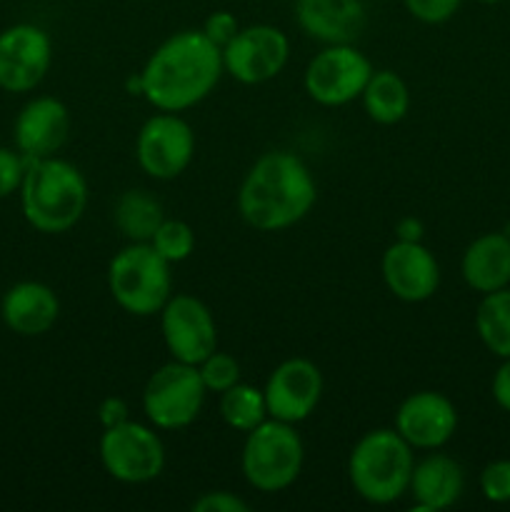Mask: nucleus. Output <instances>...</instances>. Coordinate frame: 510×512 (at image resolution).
Segmentation results:
<instances>
[{"mask_svg": "<svg viewBox=\"0 0 510 512\" xmlns=\"http://www.w3.org/2000/svg\"><path fill=\"white\" fill-rule=\"evenodd\" d=\"M223 75V50L203 30H180L153 50L145 68L143 98L153 108L180 113L208 98Z\"/></svg>", "mask_w": 510, "mask_h": 512, "instance_id": "f257e3e1", "label": "nucleus"}, {"mask_svg": "<svg viewBox=\"0 0 510 512\" xmlns=\"http://www.w3.org/2000/svg\"><path fill=\"white\" fill-rule=\"evenodd\" d=\"M318 198L313 173L298 155L270 150L260 155L238 190L245 223L263 233H278L300 223Z\"/></svg>", "mask_w": 510, "mask_h": 512, "instance_id": "f03ea898", "label": "nucleus"}, {"mask_svg": "<svg viewBox=\"0 0 510 512\" xmlns=\"http://www.w3.org/2000/svg\"><path fill=\"white\" fill-rule=\"evenodd\" d=\"M18 193L25 220L45 235L73 228L88 205V183L83 173L55 155L28 160Z\"/></svg>", "mask_w": 510, "mask_h": 512, "instance_id": "7ed1b4c3", "label": "nucleus"}, {"mask_svg": "<svg viewBox=\"0 0 510 512\" xmlns=\"http://www.w3.org/2000/svg\"><path fill=\"white\" fill-rule=\"evenodd\" d=\"M413 468V448L395 428L365 433L348 458L350 485L358 498L370 505H390L403 498L410 488Z\"/></svg>", "mask_w": 510, "mask_h": 512, "instance_id": "20e7f679", "label": "nucleus"}, {"mask_svg": "<svg viewBox=\"0 0 510 512\" xmlns=\"http://www.w3.org/2000/svg\"><path fill=\"white\" fill-rule=\"evenodd\" d=\"M108 288L125 313L150 318L173 295L170 263L150 243L125 245L108 265Z\"/></svg>", "mask_w": 510, "mask_h": 512, "instance_id": "39448f33", "label": "nucleus"}, {"mask_svg": "<svg viewBox=\"0 0 510 512\" xmlns=\"http://www.w3.org/2000/svg\"><path fill=\"white\" fill-rule=\"evenodd\" d=\"M303 460V440L293 425L268 418L245 438L240 468L250 488L260 493H280L298 480Z\"/></svg>", "mask_w": 510, "mask_h": 512, "instance_id": "423d86ee", "label": "nucleus"}, {"mask_svg": "<svg viewBox=\"0 0 510 512\" xmlns=\"http://www.w3.org/2000/svg\"><path fill=\"white\" fill-rule=\"evenodd\" d=\"M205 395L208 388L203 385L198 365L170 360L145 383L143 410L150 425L158 430H180L198 420Z\"/></svg>", "mask_w": 510, "mask_h": 512, "instance_id": "0eeeda50", "label": "nucleus"}, {"mask_svg": "<svg viewBox=\"0 0 510 512\" xmlns=\"http://www.w3.org/2000/svg\"><path fill=\"white\" fill-rule=\"evenodd\" d=\"M105 473L118 483L143 485L158 478L165 468V448L153 428L143 423L118 425L103 430L98 443Z\"/></svg>", "mask_w": 510, "mask_h": 512, "instance_id": "6e6552de", "label": "nucleus"}, {"mask_svg": "<svg viewBox=\"0 0 510 512\" xmlns=\"http://www.w3.org/2000/svg\"><path fill=\"white\" fill-rule=\"evenodd\" d=\"M373 75L370 60L353 43L325 45L305 68V93L325 108L353 103Z\"/></svg>", "mask_w": 510, "mask_h": 512, "instance_id": "1a4fd4ad", "label": "nucleus"}, {"mask_svg": "<svg viewBox=\"0 0 510 512\" xmlns=\"http://www.w3.org/2000/svg\"><path fill=\"white\" fill-rule=\"evenodd\" d=\"M195 155L193 128L178 113L160 110L148 118L135 140V158L143 173L155 180H173Z\"/></svg>", "mask_w": 510, "mask_h": 512, "instance_id": "9d476101", "label": "nucleus"}, {"mask_svg": "<svg viewBox=\"0 0 510 512\" xmlns=\"http://www.w3.org/2000/svg\"><path fill=\"white\" fill-rule=\"evenodd\" d=\"M160 330L168 353L180 363L200 365L213 350H218L213 313L193 295H170L160 310Z\"/></svg>", "mask_w": 510, "mask_h": 512, "instance_id": "9b49d317", "label": "nucleus"}, {"mask_svg": "<svg viewBox=\"0 0 510 512\" xmlns=\"http://www.w3.org/2000/svg\"><path fill=\"white\" fill-rule=\"evenodd\" d=\"M290 43L275 25H248L235 33L223 48V70L243 85H260L273 80L285 68Z\"/></svg>", "mask_w": 510, "mask_h": 512, "instance_id": "f8f14e48", "label": "nucleus"}, {"mask_svg": "<svg viewBox=\"0 0 510 512\" xmlns=\"http://www.w3.org/2000/svg\"><path fill=\"white\" fill-rule=\"evenodd\" d=\"M53 60L48 33L33 23L10 25L0 33V88L28 93L43 83Z\"/></svg>", "mask_w": 510, "mask_h": 512, "instance_id": "ddd939ff", "label": "nucleus"}, {"mask_svg": "<svg viewBox=\"0 0 510 512\" xmlns=\"http://www.w3.org/2000/svg\"><path fill=\"white\" fill-rule=\"evenodd\" d=\"M268 415L298 425L315 413L323 395V375L308 358L283 360L263 388Z\"/></svg>", "mask_w": 510, "mask_h": 512, "instance_id": "4468645a", "label": "nucleus"}, {"mask_svg": "<svg viewBox=\"0 0 510 512\" xmlns=\"http://www.w3.org/2000/svg\"><path fill=\"white\" fill-rule=\"evenodd\" d=\"M458 428V410L435 390L408 395L395 413V430L413 450H438Z\"/></svg>", "mask_w": 510, "mask_h": 512, "instance_id": "2eb2a0df", "label": "nucleus"}, {"mask_svg": "<svg viewBox=\"0 0 510 512\" xmlns=\"http://www.w3.org/2000/svg\"><path fill=\"white\" fill-rule=\"evenodd\" d=\"M383 280L390 293L403 303H423L440 285V268L435 255L423 243L395 240L383 253Z\"/></svg>", "mask_w": 510, "mask_h": 512, "instance_id": "dca6fc26", "label": "nucleus"}, {"mask_svg": "<svg viewBox=\"0 0 510 512\" xmlns=\"http://www.w3.org/2000/svg\"><path fill=\"white\" fill-rule=\"evenodd\" d=\"M15 145L28 160L50 158L65 145L70 133V113L58 98H33L15 118Z\"/></svg>", "mask_w": 510, "mask_h": 512, "instance_id": "f3484780", "label": "nucleus"}, {"mask_svg": "<svg viewBox=\"0 0 510 512\" xmlns=\"http://www.w3.org/2000/svg\"><path fill=\"white\" fill-rule=\"evenodd\" d=\"M295 20L313 40L340 45L360 38L368 15L363 0H295Z\"/></svg>", "mask_w": 510, "mask_h": 512, "instance_id": "a211bd4d", "label": "nucleus"}, {"mask_svg": "<svg viewBox=\"0 0 510 512\" xmlns=\"http://www.w3.org/2000/svg\"><path fill=\"white\" fill-rule=\"evenodd\" d=\"M0 313H3L5 325L15 335L38 338L58 323L60 300L50 285L38 283V280H23L3 295Z\"/></svg>", "mask_w": 510, "mask_h": 512, "instance_id": "6ab92c4d", "label": "nucleus"}, {"mask_svg": "<svg viewBox=\"0 0 510 512\" xmlns=\"http://www.w3.org/2000/svg\"><path fill=\"white\" fill-rule=\"evenodd\" d=\"M463 488V468L448 455L433 453L415 463L408 493L413 495L418 510L438 512L458 503Z\"/></svg>", "mask_w": 510, "mask_h": 512, "instance_id": "aec40b11", "label": "nucleus"}, {"mask_svg": "<svg viewBox=\"0 0 510 512\" xmlns=\"http://www.w3.org/2000/svg\"><path fill=\"white\" fill-rule=\"evenodd\" d=\"M463 280L475 293H495L510 285V235L485 233L463 255Z\"/></svg>", "mask_w": 510, "mask_h": 512, "instance_id": "412c9836", "label": "nucleus"}, {"mask_svg": "<svg viewBox=\"0 0 510 512\" xmlns=\"http://www.w3.org/2000/svg\"><path fill=\"white\" fill-rule=\"evenodd\" d=\"M360 98L370 120L380 125L400 123L410 108V90L395 70H373Z\"/></svg>", "mask_w": 510, "mask_h": 512, "instance_id": "4be33fe9", "label": "nucleus"}, {"mask_svg": "<svg viewBox=\"0 0 510 512\" xmlns=\"http://www.w3.org/2000/svg\"><path fill=\"white\" fill-rule=\"evenodd\" d=\"M115 225L130 243H150L165 220L163 205L148 190H125L115 203Z\"/></svg>", "mask_w": 510, "mask_h": 512, "instance_id": "5701e85b", "label": "nucleus"}, {"mask_svg": "<svg viewBox=\"0 0 510 512\" xmlns=\"http://www.w3.org/2000/svg\"><path fill=\"white\" fill-rule=\"evenodd\" d=\"M475 330L490 353L510 358V288L483 295L475 313Z\"/></svg>", "mask_w": 510, "mask_h": 512, "instance_id": "b1692460", "label": "nucleus"}, {"mask_svg": "<svg viewBox=\"0 0 510 512\" xmlns=\"http://www.w3.org/2000/svg\"><path fill=\"white\" fill-rule=\"evenodd\" d=\"M220 418L225 420L228 428L248 435L250 430H255L260 423L270 418L268 405H265V393L253 388V385L235 383L233 388L220 393Z\"/></svg>", "mask_w": 510, "mask_h": 512, "instance_id": "393cba45", "label": "nucleus"}, {"mask_svg": "<svg viewBox=\"0 0 510 512\" xmlns=\"http://www.w3.org/2000/svg\"><path fill=\"white\" fill-rule=\"evenodd\" d=\"M150 245L155 248V253L160 258L168 260L170 265L173 263H183L193 255L195 250V233L185 220H175V218H165L160 223V228L155 230V235L150 238Z\"/></svg>", "mask_w": 510, "mask_h": 512, "instance_id": "a878e982", "label": "nucleus"}, {"mask_svg": "<svg viewBox=\"0 0 510 512\" xmlns=\"http://www.w3.org/2000/svg\"><path fill=\"white\" fill-rule=\"evenodd\" d=\"M198 373L203 378V385L208 388V393H225L235 383H240V363L233 355L220 353V350H213L198 365Z\"/></svg>", "mask_w": 510, "mask_h": 512, "instance_id": "bb28decb", "label": "nucleus"}, {"mask_svg": "<svg viewBox=\"0 0 510 512\" xmlns=\"http://www.w3.org/2000/svg\"><path fill=\"white\" fill-rule=\"evenodd\" d=\"M480 490L490 503H510V460H495L480 473Z\"/></svg>", "mask_w": 510, "mask_h": 512, "instance_id": "cd10ccee", "label": "nucleus"}, {"mask_svg": "<svg viewBox=\"0 0 510 512\" xmlns=\"http://www.w3.org/2000/svg\"><path fill=\"white\" fill-rule=\"evenodd\" d=\"M25 168H28V158L23 153H15L10 148H0V198L18 193L23 185Z\"/></svg>", "mask_w": 510, "mask_h": 512, "instance_id": "c85d7f7f", "label": "nucleus"}, {"mask_svg": "<svg viewBox=\"0 0 510 512\" xmlns=\"http://www.w3.org/2000/svg\"><path fill=\"white\" fill-rule=\"evenodd\" d=\"M403 3L415 20L428 25L445 23L460 8V0H403Z\"/></svg>", "mask_w": 510, "mask_h": 512, "instance_id": "c756f323", "label": "nucleus"}, {"mask_svg": "<svg viewBox=\"0 0 510 512\" xmlns=\"http://www.w3.org/2000/svg\"><path fill=\"white\" fill-rule=\"evenodd\" d=\"M238 30H240L238 20H235V15L228 13V10L210 13L208 18H205V25H203L205 38H208L213 45H218L220 50H223L225 45L235 38V33H238Z\"/></svg>", "mask_w": 510, "mask_h": 512, "instance_id": "7c9ffc66", "label": "nucleus"}, {"mask_svg": "<svg viewBox=\"0 0 510 512\" xmlns=\"http://www.w3.org/2000/svg\"><path fill=\"white\" fill-rule=\"evenodd\" d=\"M250 505L228 490H210L193 503V512H248Z\"/></svg>", "mask_w": 510, "mask_h": 512, "instance_id": "2f4dec72", "label": "nucleus"}, {"mask_svg": "<svg viewBox=\"0 0 510 512\" xmlns=\"http://www.w3.org/2000/svg\"><path fill=\"white\" fill-rule=\"evenodd\" d=\"M98 420L100 425H103V430L118 428V425L128 423L130 420L128 403H125L123 398H118V395H110V398H105L103 403L98 405Z\"/></svg>", "mask_w": 510, "mask_h": 512, "instance_id": "473e14b6", "label": "nucleus"}, {"mask_svg": "<svg viewBox=\"0 0 510 512\" xmlns=\"http://www.w3.org/2000/svg\"><path fill=\"white\" fill-rule=\"evenodd\" d=\"M493 398L505 413H510V358H503V365L495 370Z\"/></svg>", "mask_w": 510, "mask_h": 512, "instance_id": "72a5a7b5", "label": "nucleus"}, {"mask_svg": "<svg viewBox=\"0 0 510 512\" xmlns=\"http://www.w3.org/2000/svg\"><path fill=\"white\" fill-rule=\"evenodd\" d=\"M423 223L418 218H403L398 225H395V235L403 243H423Z\"/></svg>", "mask_w": 510, "mask_h": 512, "instance_id": "f704fd0d", "label": "nucleus"}, {"mask_svg": "<svg viewBox=\"0 0 510 512\" xmlns=\"http://www.w3.org/2000/svg\"><path fill=\"white\" fill-rule=\"evenodd\" d=\"M125 88H128L130 95H143V78L138 75H130L128 83H125Z\"/></svg>", "mask_w": 510, "mask_h": 512, "instance_id": "c9c22d12", "label": "nucleus"}, {"mask_svg": "<svg viewBox=\"0 0 510 512\" xmlns=\"http://www.w3.org/2000/svg\"><path fill=\"white\" fill-rule=\"evenodd\" d=\"M480 3H488V5H493V3H500V0H480Z\"/></svg>", "mask_w": 510, "mask_h": 512, "instance_id": "e433bc0d", "label": "nucleus"}, {"mask_svg": "<svg viewBox=\"0 0 510 512\" xmlns=\"http://www.w3.org/2000/svg\"><path fill=\"white\" fill-rule=\"evenodd\" d=\"M508 235H510V233H508Z\"/></svg>", "mask_w": 510, "mask_h": 512, "instance_id": "4c0bfd02", "label": "nucleus"}]
</instances>
